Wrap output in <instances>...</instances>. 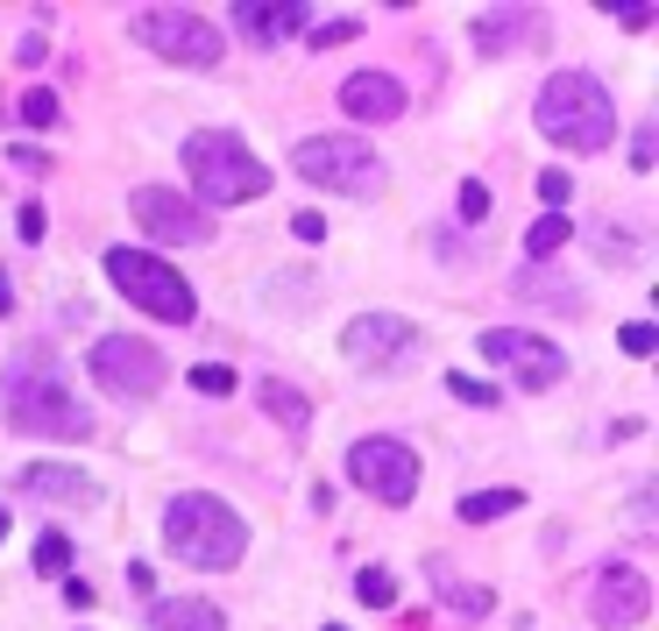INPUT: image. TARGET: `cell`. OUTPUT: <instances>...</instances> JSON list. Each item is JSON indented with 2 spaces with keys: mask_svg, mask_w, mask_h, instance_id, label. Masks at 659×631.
Segmentation results:
<instances>
[{
  "mask_svg": "<svg viewBox=\"0 0 659 631\" xmlns=\"http://www.w3.org/2000/svg\"><path fill=\"white\" fill-rule=\"evenodd\" d=\"M341 348L347 362H362V369H391V362H404V348H419V327L397 313H362L341 327Z\"/></svg>",
  "mask_w": 659,
  "mask_h": 631,
  "instance_id": "cell-13",
  "label": "cell"
},
{
  "mask_svg": "<svg viewBox=\"0 0 659 631\" xmlns=\"http://www.w3.org/2000/svg\"><path fill=\"white\" fill-rule=\"evenodd\" d=\"M482 214H490V185L469 178V185H461V220H482Z\"/></svg>",
  "mask_w": 659,
  "mask_h": 631,
  "instance_id": "cell-32",
  "label": "cell"
},
{
  "mask_svg": "<svg viewBox=\"0 0 659 631\" xmlns=\"http://www.w3.org/2000/svg\"><path fill=\"white\" fill-rule=\"evenodd\" d=\"M185 170H191V193L206 199V214L213 206H248V199L269 193L263 157L235 136V128H199V136H185Z\"/></svg>",
  "mask_w": 659,
  "mask_h": 631,
  "instance_id": "cell-4",
  "label": "cell"
},
{
  "mask_svg": "<svg viewBox=\"0 0 659 631\" xmlns=\"http://www.w3.org/2000/svg\"><path fill=\"white\" fill-rule=\"evenodd\" d=\"M589 610H596L603 631H631V624H646V610H652V582L638 575L631 561H610V568H596Z\"/></svg>",
  "mask_w": 659,
  "mask_h": 631,
  "instance_id": "cell-12",
  "label": "cell"
},
{
  "mask_svg": "<svg viewBox=\"0 0 659 631\" xmlns=\"http://www.w3.org/2000/svg\"><path fill=\"white\" fill-rule=\"evenodd\" d=\"M341 107H347V121H397V114H404V86L391 79V71H347V79H341Z\"/></svg>",
  "mask_w": 659,
  "mask_h": 631,
  "instance_id": "cell-14",
  "label": "cell"
},
{
  "mask_svg": "<svg viewBox=\"0 0 659 631\" xmlns=\"http://www.w3.org/2000/svg\"><path fill=\"white\" fill-rule=\"evenodd\" d=\"M617 348H624L631 362H646V355L659 348V327H652V319H631V327H624V334H617Z\"/></svg>",
  "mask_w": 659,
  "mask_h": 631,
  "instance_id": "cell-27",
  "label": "cell"
},
{
  "mask_svg": "<svg viewBox=\"0 0 659 631\" xmlns=\"http://www.w3.org/2000/svg\"><path fill=\"white\" fill-rule=\"evenodd\" d=\"M256 405L277 418L284 433H305V426H313V397H305L298 384H284V376H263V384H256Z\"/></svg>",
  "mask_w": 659,
  "mask_h": 631,
  "instance_id": "cell-18",
  "label": "cell"
},
{
  "mask_svg": "<svg viewBox=\"0 0 659 631\" xmlns=\"http://www.w3.org/2000/svg\"><path fill=\"white\" fill-rule=\"evenodd\" d=\"M319 631H341V624H319Z\"/></svg>",
  "mask_w": 659,
  "mask_h": 631,
  "instance_id": "cell-41",
  "label": "cell"
},
{
  "mask_svg": "<svg viewBox=\"0 0 659 631\" xmlns=\"http://www.w3.org/2000/svg\"><path fill=\"white\" fill-rule=\"evenodd\" d=\"M65 603H71V610H86V603H92V582L71 575V582H65Z\"/></svg>",
  "mask_w": 659,
  "mask_h": 631,
  "instance_id": "cell-38",
  "label": "cell"
},
{
  "mask_svg": "<svg viewBox=\"0 0 659 631\" xmlns=\"http://www.w3.org/2000/svg\"><path fill=\"white\" fill-rule=\"evenodd\" d=\"M511 298H525V305H553V313H581L574 284H568V277H553V270H518V277H511Z\"/></svg>",
  "mask_w": 659,
  "mask_h": 631,
  "instance_id": "cell-19",
  "label": "cell"
},
{
  "mask_svg": "<svg viewBox=\"0 0 659 631\" xmlns=\"http://www.w3.org/2000/svg\"><path fill=\"white\" fill-rule=\"evenodd\" d=\"M128 214L142 220L149 241H164V248L213 241V214H206V206H191L185 193H170V185H135V193H128Z\"/></svg>",
  "mask_w": 659,
  "mask_h": 631,
  "instance_id": "cell-10",
  "label": "cell"
},
{
  "mask_svg": "<svg viewBox=\"0 0 659 631\" xmlns=\"http://www.w3.org/2000/svg\"><path fill=\"white\" fill-rule=\"evenodd\" d=\"M8 164H14V170H50V157H43L36 142H14V149H8Z\"/></svg>",
  "mask_w": 659,
  "mask_h": 631,
  "instance_id": "cell-34",
  "label": "cell"
},
{
  "mask_svg": "<svg viewBox=\"0 0 659 631\" xmlns=\"http://www.w3.org/2000/svg\"><path fill=\"white\" fill-rule=\"evenodd\" d=\"M128 589H135V597H149V589H157V575H149V561H135V568H128Z\"/></svg>",
  "mask_w": 659,
  "mask_h": 631,
  "instance_id": "cell-37",
  "label": "cell"
},
{
  "mask_svg": "<svg viewBox=\"0 0 659 631\" xmlns=\"http://www.w3.org/2000/svg\"><path fill=\"white\" fill-rule=\"evenodd\" d=\"M355 29L362 22H319V29H305V36H313V50H334V43H355Z\"/></svg>",
  "mask_w": 659,
  "mask_h": 631,
  "instance_id": "cell-31",
  "label": "cell"
},
{
  "mask_svg": "<svg viewBox=\"0 0 659 631\" xmlns=\"http://www.w3.org/2000/svg\"><path fill=\"white\" fill-rule=\"evenodd\" d=\"M532 114H539V128H547V142L574 149V157H596V149L617 142V100L589 71H553V79L539 86Z\"/></svg>",
  "mask_w": 659,
  "mask_h": 631,
  "instance_id": "cell-3",
  "label": "cell"
},
{
  "mask_svg": "<svg viewBox=\"0 0 659 631\" xmlns=\"http://www.w3.org/2000/svg\"><path fill=\"white\" fill-rule=\"evenodd\" d=\"M0 405H8V426L29 433V440H86L92 433V405L71 397L50 348L14 355V369L0 376Z\"/></svg>",
  "mask_w": 659,
  "mask_h": 631,
  "instance_id": "cell-1",
  "label": "cell"
},
{
  "mask_svg": "<svg viewBox=\"0 0 659 631\" xmlns=\"http://www.w3.org/2000/svg\"><path fill=\"white\" fill-rule=\"evenodd\" d=\"M347 483L370 490L376 504L404 511V504L419 496V454L404 447V440H391V433H370V440H355V447H347Z\"/></svg>",
  "mask_w": 659,
  "mask_h": 631,
  "instance_id": "cell-7",
  "label": "cell"
},
{
  "mask_svg": "<svg viewBox=\"0 0 659 631\" xmlns=\"http://www.w3.org/2000/svg\"><path fill=\"white\" fill-rule=\"evenodd\" d=\"M447 391L461 397V405H482V412H490V405H496V384H475V376H461V369L447 376Z\"/></svg>",
  "mask_w": 659,
  "mask_h": 631,
  "instance_id": "cell-30",
  "label": "cell"
},
{
  "mask_svg": "<svg viewBox=\"0 0 659 631\" xmlns=\"http://www.w3.org/2000/svg\"><path fill=\"white\" fill-rule=\"evenodd\" d=\"M433 589H440V597H447L454 610H461V618H490V589H482V582H461V575H447V568H433Z\"/></svg>",
  "mask_w": 659,
  "mask_h": 631,
  "instance_id": "cell-20",
  "label": "cell"
},
{
  "mask_svg": "<svg viewBox=\"0 0 659 631\" xmlns=\"http://www.w3.org/2000/svg\"><path fill=\"white\" fill-rule=\"evenodd\" d=\"M128 36L149 43L157 57H170V65H220V50H227V36L191 8H142L128 22Z\"/></svg>",
  "mask_w": 659,
  "mask_h": 631,
  "instance_id": "cell-8",
  "label": "cell"
},
{
  "mask_svg": "<svg viewBox=\"0 0 659 631\" xmlns=\"http://www.w3.org/2000/svg\"><path fill=\"white\" fill-rule=\"evenodd\" d=\"M149 631H227V618L206 597H157L149 603Z\"/></svg>",
  "mask_w": 659,
  "mask_h": 631,
  "instance_id": "cell-17",
  "label": "cell"
},
{
  "mask_svg": "<svg viewBox=\"0 0 659 631\" xmlns=\"http://www.w3.org/2000/svg\"><path fill=\"white\" fill-rule=\"evenodd\" d=\"M235 29L248 36V43H284V36H298L305 29V8H298V0H242V8H235Z\"/></svg>",
  "mask_w": 659,
  "mask_h": 631,
  "instance_id": "cell-15",
  "label": "cell"
},
{
  "mask_svg": "<svg viewBox=\"0 0 659 631\" xmlns=\"http://www.w3.org/2000/svg\"><path fill=\"white\" fill-rule=\"evenodd\" d=\"M164 540H170L178 561L206 568V575H227V568H242V553H248V525H242V511L227 504V496L185 490V496H170V511H164Z\"/></svg>",
  "mask_w": 659,
  "mask_h": 631,
  "instance_id": "cell-2",
  "label": "cell"
},
{
  "mask_svg": "<svg viewBox=\"0 0 659 631\" xmlns=\"http://www.w3.org/2000/svg\"><path fill=\"white\" fill-rule=\"evenodd\" d=\"M291 170L319 193H341V199H370L383 193V157L362 136H305L291 149Z\"/></svg>",
  "mask_w": 659,
  "mask_h": 631,
  "instance_id": "cell-5",
  "label": "cell"
},
{
  "mask_svg": "<svg viewBox=\"0 0 659 631\" xmlns=\"http://www.w3.org/2000/svg\"><path fill=\"white\" fill-rule=\"evenodd\" d=\"M22 121H29V128H50V121H57V92H50V86H29V92H22Z\"/></svg>",
  "mask_w": 659,
  "mask_h": 631,
  "instance_id": "cell-28",
  "label": "cell"
},
{
  "mask_svg": "<svg viewBox=\"0 0 659 631\" xmlns=\"http://www.w3.org/2000/svg\"><path fill=\"white\" fill-rule=\"evenodd\" d=\"M14 313V284H8V270H0V319Z\"/></svg>",
  "mask_w": 659,
  "mask_h": 631,
  "instance_id": "cell-39",
  "label": "cell"
},
{
  "mask_svg": "<svg viewBox=\"0 0 659 631\" xmlns=\"http://www.w3.org/2000/svg\"><path fill=\"white\" fill-rule=\"evenodd\" d=\"M291 235H298V241H326V220L319 214H298V220H291Z\"/></svg>",
  "mask_w": 659,
  "mask_h": 631,
  "instance_id": "cell-36",
  "label": "cell"
},
{
  "mask_svg": "<svg viewBox=\"0 0 659 631\" xmlns=\"http://www.w3.org/2000/svg\"><path fill=\"white\" fill-rule=\"evenodd\" d=\"M539 206H547V214H560V206H568V193H574V178H568V170H539Z\"/></svg>",
  "mask_w": 659,
  "mask_h": 631,
  "instance_id": "cell-29",
  "label": "cell"
},
{
  "mask_svg": "<svg viewBox=\"0 0 659 631\" xmlns=\"http://www.w3.org/2000/svg\"><path fill=\"white\" fill-rule=\"evenodd\" d=\"M568 214H539L532 227H525V248H532V263H547V256H560V248H568Z\"/></svg>",
  "mask_w": 659,
  "mask_h": 631,
  "instance_id": "cell-22",
  "label": "cell"
},
{
  "mask_svg": "<svg viewBox=\"0 0 659 631\" xmlns=\"http://www.w3.org/2000/svg\"><path fill=\"white\" fill-rule=\"evenodd\" d=\"M518 504H525V490H475V496H461V519L490 525V519H503V511H518Z\"/></svg>",
  "mask_w": 659,
  "mask_h": 631,
  "instance_id": "cell-23",
  "label": "cell"
},
{
  "mask_svg": "<svg viewBox=\"0 0 659 631\" xmlns=\"http://www.w3.org/2000/svg\"><path fill=\"white\" fill-rule=\"evenodd\" d=\"M475 348H482V362H503V369L518 376V391H553L560 376H568V355H560L547 334H525V327H490Z\"/></svg>",
  "mask_w": 659,
  "mask_h": 631,
  "instance_id": "cell-11",
  "label": "cell"
},
{
  "mask_svg": "<svg viewBox=\"0 0 659 631\" xmlns=\"http://www.w3.org/2000/svg\"><path fill=\"white\" fill-rule=\"evenodd\" d=\"M86 369H92V384L114 391V397H157L164 391V355L149 348V341H135V334H100L86 348Z\"/></svg>",
  "mask_w": 659,
  "mask_h": 631,
  "instance_id": "cell-9",
  "label": "cell"
},
{
  "mask_svg": "<svg viewBox=\"0 0 659 631\" xmlns=\"http://www.w3.org/2000/svg\"><path fill=\"white\" fill-rule=\"evenodd\" d=\"M71 568V540L65 532H43V540H36V575H65Z\"/></svg>",
  "mask_w": 659,
  "mask_h": 631,
  "instance_id": "cell-25",
  "label": "cell"
},
{
  "mask_svg": "<svg viewBox=\"0 0 659 631\" xmlns=\"http://www.w3.org/2000/svg\"><path fill=\"white\" fill-rule=\"evenodd\" d=\"M43 235H50V214H43V206H36V199H29V206H22V241L36 248V241H43Z\"/></svg>",
  "mask_w": 659,
  "mask_h": 631,
  "instance_id": "cell-33",
  "label": "cell"
},
{
  "mask_svg": "<svg viewBox=\"0 0 659 631\" xmlns=\"http://www.w3.org/2000/svg\"><path fill=\"white\" fill-rule=\"evenodd\" d=\"M532 29V14L525 8H511V14H496V22H490V14H482V22H475V50H490V57H503V50H511L518 43V36H525Z\"/></svg>",
  "mask_w": 659,
  "mask_h": 631,
  "instance_id": "cell-21",
  "label": "cell"
},
{
  "mask_svg": "<svg viewBox=\"0 0 659 631\" xmlns=\"http://www.w3.org/2000/svg\"><path fill=\"white\" fill-rule=\"evenodd\" d=\"M191 391H199V397H227V391H235V369H227V362H199V369H191Z\"/></svg>",
  "mask_w": 659,
  "mask_h": 631,
  "instance_id": "cell-26",
  "label": "cell"
},
{
  "mask_svg": "<svg viewBox=\"0 0 659 631\" xmlns=\"http://www.w3.org/2000/svg\"><path fill=\"white\" fill-rule=\"evenodd\" d=\"M14 483H22L29 496H57V504H92V496H100L86 469H65V462H29Z\"/></svg>",
  "mask_w": 659,
  "mask_h": 631,
  "instance_id": "cell-16",
  "label": "cell"
},
{
  "mask_svg": "<svg viewBox=\"0 0 659 631\" xmlns=\"http://www.w3.org/2000/svg\"><path fill=\"white\" fill-rule=\"evenodd\" d=\"M617 14H624V29H646L652 22V0H617Z\"/></svg>",
  "mask_w": 659,
  "mask_h": 631,
  "instance_id": "cell-35",
  "label": "cell"
},
{
  "mask_svg": "<svg viewBox=\"0 0 659 631\" xmlns=\"http://www.w3.org/2000/svg\"><path fill=\"white\" fill-rule=\"evenodd\" d=\"M355 597L370 603V610H391V603H397V582L383 575V568H362V575H355Z\"/></svg>",
  "mask_w": 659,
  "mask_h": 631,
  "instance_id": "cell-24",
  "label": "cell"
},
{
  "mask_svg": "<svg viewBox=\"0 0 659 631\" xmlns=\"http://www.w3.org/2000/svg\"><path fill=\"white\" fill-rule=\"evenodd\" d=\"M107 277H114V292H121L128 305H142L149 319H170V327H185V319L199 313L191 284L170 270L164 256H149V248H107Z\"/></svg>",
  "mask_w": 659,
  "mask_h": 631,
  "instance_id": "cell-6",
  "label": "cell"
},
{
  "mask_svg": "<svg viewBox=\"0 0 659 631\" xmlns=\"http://www.w3.org/2000/svg\"><path fill=\"white\" fill-rule=\"evenodd\" d=\"M0 540H8V511H0Z\"/></svg>",
  "mask_w": 659,
  "mask_h": 631,
  "instance_id": "cell-40",
  "label": "cell"
}]
</instances>
